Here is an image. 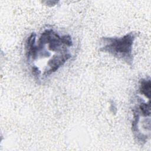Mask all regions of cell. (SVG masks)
<instances>
[{"label":"cell","mask_w":151,"mask_h":151,"mask_svg":"<svg viewBox=\"0 0 151 151\" xmlns=\"http://www.w3.org/2000/svg\"><path fill=\"white\" fill-rule=\"evenodd\" d=\"M150 79L149 78H142L140 80L139 82V93L147 97L148 99H150Z\"/></svg>","instance_id":"obj_2"},{"label":"cell","mask_w":151,"mask_h":151,"mask_svg":"<svg viewBox=\"0 0 151 151\" xmlns=\"http://www.w3.org/2000/svg\"><path fill=\"white\" fill-rule=\"evenodd\" d=\"M136 33L130 32L120 37H103L99 41L101 52L107 53L130 66L133 65V45Z\"/></svg>","instance_id":"obj_1"}]
</instances>
